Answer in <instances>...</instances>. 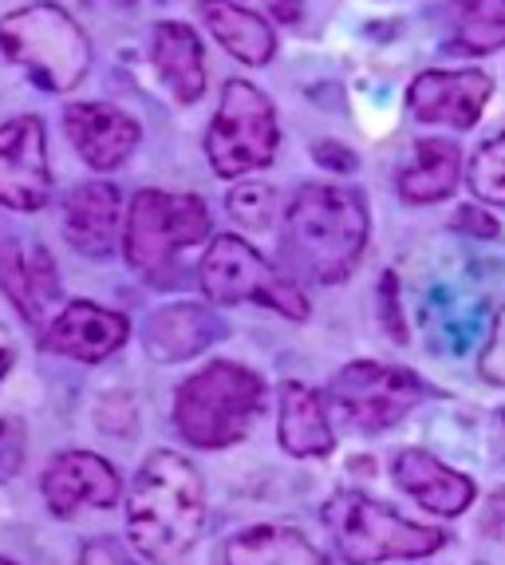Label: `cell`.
Returning a JSON list of instances; mask_svg holds the SVG:
<instances>
[{
	"instance_id": "obj_1",
	"label": "cell",
	"mask_w": 505,
	"mask_h": 565,
	"mask_svg": "<svg viewBox=\"0 0 505 565\" xmlns=\"http://www.w3.org/2000/svg\"><path fill=\"white\" fill-rule=\"evenodd\" d=\"M367 245V199L352 186L309 182L284 210L281 249L292 274L312 285H344Z\"/></svg>"
},
{
	"instance_id": "obj_2",
	"label": "cell",
	"mask_w": 505,
	"mask_h": 565,
	"mask_svg": "<svg viewBox=\"0 0 505 565\" xmlns=\"http://www.w3.org/2000/svg\"><path fill=\"white\" fill-rule=\"evenodd\" d=\"M206 526V487L179 451H154L127 490V534L139 557L170 565L186 557Z\"/></svg>"
},
{
	"instance_id": "obj_3",
	"label": "cell",
	"mask_w": 505,
	"mask_h": 565,
	"mask_svg": "<svg viewBox=\"0 0 505 565\" xmlns=\"http://www.w3.org/2000/svg\"><path fill=\"white\" fill-rule=\"evenodd\" d=\"M265 412V380L234 360H214L174 396V427L186 444L222 451L241 444Z\"/></svg>"
},
{
	"instance_id": "obj_4",
	"label": "cell",
	"mask_w": 505,
	"mask_h": 565,
	"mask_svg": "<svg viewBox=\"0 0 505 565\" xmlns=\"http://www.w3.org/2000/svg\"><path fill=\"white\" fill-rule=\"evenodd\" d=\"M0 52L40 87L67 95L84 84L92 67V40L60 4L40 0L0 20Z\"/></svg>"
},
{
	"instance_id": "obj_5",
	"label": "cell",
	"mask_w": 505,
	"mask_h": 565,
	"mask_svg": "<svg viewBox=\"0 0 505 565\" xmlns=\"http://www.w3.org/2000/svg\"><path fill=\"white\" fill-rule=\"evenodd\" d=\"M324 522L336 537V550L352 565H379L395 557H427L442 550L447 534L419 522H407L384 507L379 499H367L364 490H340L324 507Z\"/></svg>"
},
{
	"instance_id": "obj_6",
	"label": "cell",
	"mask_w": 505,
	"mask_h": 565,
	"mask_svg": "<svg viewBox=\"0 0 505 565\" xmlns=\"http://www.w3.org/2000/svg\"><path fill=\"white\" fill-rule=\"evenodd\" d=\"M209 237V206L197 194H170V190H139L127 210L122 245L127 262L150 281H170V269L182 249Z\"/></svg>"
},
{
	"instance_id": "obj_7",
	"label": "cell",
	"mask_w": 505,
	"mask_h": 565,
	"mask_svg": "<svg viewBox=\"0 0 505 565\" xmlns=\"http://www.w3.org/2000/svg\"><path fill=\"white\" fill-rule=\"evenodd\" d=\"M197 277H202V292L214 305H265L289 321H309V297L300 292V285L265 262L237 234H222L209 242Z\"/></svg>"
},
{
	"instance_id": "obj_8",
	"label": "cell",
	"mask_w": 505,
	"mask_h": 565,
	"mask_svg": "<svg viewBox=\"0 0 505 565\" xmlns=\"http://www.w3.org/2000/svg\"><path fill=\"white\" fill-rule=\"evenodd\" d=\"M277 142H281V127H277V107L269 95L253 87L249 79H229L206 131V154L214 174L241 179L253 170H265L277 159Z\"/></svg>"
},
{
	"instance_id": "obj_9",
	"label": "cell",
	"mask_w": 505,
	"mask_h": 565,
	"mask_svg": "<svg viewBox=\"0 0 505 565\" xmlns=\"http://www.w3.org/2000/svg\"><path fill=\"white\" fill-rule=\"evenodd\" d=\"M427 399V384L411 367L356 360L327 384V412L344 431H387Z\"/></svg>"
},
{
	"instance_id": "obj_10",
	"label": "cell",
	"mask_w": 505,
	"mask_h": 565,
	"mask_svg": "<svg viewBox=\"0 0 505 565\" xmlns=\"http://www.w3.org/2000/svg\"><path fill=\"white\" fill-rule=\"evenodd\" d=\"M52 199V167H47V135L36 115H17L0 127V202L9 210L47 206Z\"/></svg>"
},
{
	"instance_id": "obj_11",
	"label": "cell",
	"mask_w": 505,
	"mask_h": 565,
	"mask_svg": "<svg viewBox=\"0 0 505 565\" xmlns=\"http://www.w3.org/2000/svg\"><path fill=\"white\" fill-rule=\"evenodd\" d=\"M494 99V79L477 67L462 72H422L407 92V111L415 122H442L470 131Z\"/></svg>"
},
{
	"instance_id": "obj_12",
	"label": "cell",
	"mask_w": 505,
	"mask_h": 565,
	"mask_svg": "<svg viewBox=\"0 0 505 565\" xmlns=\"http://www.w3.org/2000/svg\"><path fill=\"white\" fill-rule=\"evenodd\" d=\"M122 494V482L107 459L92 451H64L44 475V502L56 519H72L84 507L107 510Z\"/></svg>"
},
{
	"instance_id": "obj_13",
	"label": "cell",
	"mask_w": 505,
	"mask_h": 565,
	"mask_svg": "<svg viewBox=\"0 0 505 565\" xmlns=\"http://www.w3.org/2000/svg\"><path fill=\"white\" fill-rule=\"evenodd\" d=\"M127 337H131V324L122 312L99 309L92 301H75L60 317H52L44 332V349L56 356L79 360V364H99V360L115 356L127 344Z\"/></svg>"
},
{
	"instance_id": "obj_14",
	"label": "cell",
	"mask_w": 505,
	"mask_h": 565,
	"mask_svg": "<svg viewBox=\"0 0 505 565\" xmlns=\"http://www.w3.org/2000/svg\"><path fill=\"white\" fill-rule=\"evenodd\" d=\"M64 127L79 159L92 170L119 167L139 147V122L111 104H72L64 111Z\"/></svg>"
},
{
	"instance_id": "obj_15",
	"label": "cell",
	"mask_w": 505,
	"mask_h": 565,
	"mask_svg": "<svg viewBox=\"0 0 505 565\" xmlns=\"http://www.w3.org/2000/svg\"><path fill=\"white\" fill-rule=\"evenodd\" d=\"M0 281L9 301L20 309L29 324L47 321V312L60 305V274L47 249H24L20 242H9L0 249Z\"/></svg>"
},
{
	"instance_id": "obj_16",
	"label": "cell",
	"mask_w": 505,
	"mask_h": 565,
	"mask_svg": "<svg viewBox=\"0 0 505 565\" xmlns=\"http://www.w3.org/2000/svg\"><path fill=\"white\" fill-rule=\"evenodd\" d=\"M150 60L154 72L162 76V84L174 92L179 104H197L206 95L209 72H206V52L202 40L190 24L182 20H162L154 24V40H150Z\"/></svg>"
},
{
	"instance_id": "obj_17",
	"label": "cell",
	"mask_w": 505,
	"mask_h": 565,
	"mask_svg": "<svg viewBox=\"0 0 505 565\" xmlns=\"http://www.w3.org/2000/svg\"><path fill=\"white\" fill-rule=\"evenodd\" d=\"M395 482H399L419 507L434 510V514H447V519L462 514V510L474 502V482H470L466 475L442 467L431 451H419V447H411V451H402L399 459H395Z\"/></svg>"
},
{
	"instance_id": "obj_18",
	"label": "cell",
	"mask_w": 505,
	"mask_h": 565,
	"mask_svg": "<svg viewBox=\"0 0 505 565\" xmlns=\"http://www.w3.org/2000/svg\"><path fill=\"white\" fill-rule=\"evenodd\" d=\"M119 230V190L107 182H84L67 194L64 234L84 257H107Z\"/></svg>"
},
{
	"instance_id": "obj_19",
	"label": "cell",
	"mask_w": 505,
	"mask_h": 565,
	"mask_svg": "<svg viewBox=\"0 0 505 565\" xmlns=\"http://www.w3.org/2000/svg\"><path fill=\"white\" fill-rule=\"evenodd\" d=\"M277 435H281L284 451L297 455V459H316V455H327L336 447L327 407L300 380L281 384V424H277Z\"/></svg>"
},
{
	"instance_id": "obj_20",
	"label": "cell",
	"mask_w": 505,
	"mask_h": 565,
	"mask_svg": "<svg viewBox=\"0 0 505 565\" xmlns=\"http://www.w3.org/2000/svg\"><path fill=\"white\" fill-rule=\"evenodd\" d=\"M197 12H202V20H206V29L214 32L217 44L229 56L241 60V64L265 67L272 60V52H277V32L269 29V20L241 9L234 0H202Z\"/></svg>"
},
{
	"instance_id": "obj_21",
	"label": "cell",
	"mask_w": 505,
	"mask_h": 565,
	"mask_svg": "<svg viewBox=\"0 0 505 565\" xmlns=\"http://www.w3.org/2000/svg\"><path fill=\"white\" fill-rule=\"evenodd\" d=\"M222 337V321L202 305H174L150 317L147 324V352L162 364L190 360Z\"/></svg>"
},
{
	"instance_id": "obj_22",
	"label": "cell",
	"mask_w": 505,
	"mask_h": 565,
	"mask_svg": "<svg viewBox=\"0 0 505 565\" xmlns=\"http://www.w3.org/2000/svg\"><path fill=\"white\" fill-rule=\"evenodd\" d=\"M462 174V151L454 139H422L415 142L411 162L399 170V199L402 202H442L450 190L459 186Z\"/></svg>"
},
{
	"instance_id": "obj_23",
	"label": "cell",
	"mask_w": 505,
	"mask_h": 565,
	"mask_svg": "<svg viewBox=\"0 0 505 565\" xmlns=\"http://www.w3.org/2000/svg\"><path fill=\"white\" fill-rule=\"evenodd\" d=\"M225 565H327L309 537L284 526H257L225 546Z\"/></svg>"
},
{
	"instance_id": "obj_24",
	"label": "cell",
	"mask_w": 505,
	"mask_h": 565,
	"mask_svg": "<svg viewBox=\"0 0 505 565\" xmlns=\"http://www.w3.org/2000/svg\"><path fill=\"white\" fill-rule=\"evenodd\" d=\"M462 24L454 47L462 56H490L505 47V0H459Z\"/></svg>"
},
{
	"instance_id": "obj_25",
	"label": "cell",
	"mask_w": 505,
	"mask_h": 565,
	"mask_svg": "<svg viewBox=\"0 0 505 565\" xmlns=\"http://www.w3.org/2000/svg\"><path fill=\"white\" fill-rule=\"evenodd\" d=\"M466 179H470V190H474L482 202L505 206V131L477 147V154L470 159Z\"/></svg>"
},
{
	"instance_id": "obj_26",
	"label": "cell",
	"mask_w": 505,
	"mask_h": 565,
	"mask_svg": "<svg viewBox=\"0 0 505 565\" xmlns=\"http://www.w3.org/2000/svg\"><path fill=\"white\" fill-rule=\"evenodd\" d=\"M272 206H277L272 186H261V182H245V186L229 190V214H234V222L245 230H269Z\"/></svg>"
},
{
	"instance_id": "obj_27",
	"label": "cell",
	"mask_w": 505,
	"mask_h": 565,
	"mask_svg": "<svg viewBox=\"0 0 505 565\" xmlns=\"http://www.w3.org/2000/svg\"><path fill=\"white\" fill-rule=\"evenodd\" d=\"M20 467H24V424L4 415L0 419V479H12Z\"/></svg>"
},
{
	"instance_id": "obj_28",
	"label": "cell",
	"mask_w": 505,
	"mask_h": 565,
	"mask_svg": "<svg viewBox=\"0 0 505 565\" xmlns=\"http://www.w3.org/2000/svg\"><path fill=\"white\" fill-rule=\"evenodd\" d=\"M477 367H482L486 384L505 387V309L497 312L494 332H490V344H486V352H482V364Z\"/></svg>"
},
{
	"instance_id": "obj_29",
	"label": "cell",
	"mask_w": 505,
	"mask_h": 565,
	"mask_svg": "<svg viewBox=\"0 0 505 565\" xmlns=\"http://www.w3.org/2000/svg\"><path fill=\"white\" fill-rule=\"evenodd\" d=\"M79 565H139L115 537H92L79 554Z\"/></svg>"
},
{
	"instance_id": "obj_30",
	"label": "cell",
	"mask_w": 505,
	"mask_h": 565,
	"mask_svg": "<svg viewBox=\"0 0 505 565\" xmlns=\"http://www.w3.org/2000/svg\"><path fill=\"white\" fill-rule=\"evenodd\" d=\"M454 230L462 234H474V237H497V217L490 210H477V206H459V214L450 217Z\"/></svg>"
},
{
	"instance_id": "obj_31",
	"label": "cell",
	"mask_w": 505,
	"mask_h": 565,
	"mask_svg": "<svg viewBox=\"0 0 505 565\" xmlns=\"http://www.w3.org/2000/svg\"><path fill=\"white\" fill-rule=\"evenodd\" d=\"M395 274H384V289H379V297H384V324L387 332H391L395 340H407V329H402V317H399V289H395Z\"/></svg>"
},
{
	"instance_id": "obj_32",
	"label": "cell",
	"mask_w": 505,
	"mask_h": 565,
	"mask_svg": "<svg viewBox=\"0 0 505 565\" xmlns=\"http://www.w3.org/2000/svg\"><path fill=\"white\" fill-rule=\"evenodd\" d=\"M312 154H316L320 167L340 170V174H352V170H356V154L347 151V147H340V142H316Z\"/></svg>"
},
{
	"instance_id": "obj_33",
	"label": "cell",
	"mask_w": 505,
	"mask_h": 565,
	"mask_svg": "<svg viewBox=\"0 0 505 565\" xmlns=\"http://www.w3.org/2000/svg\"><path fill=\"white\" fill-rule=\"evenodd\" d=\"M482 530H486L490 537H497V542H505V490L490 502L486 519H482Z\"/></svg>"
},
{
	"instance_id": "obj_34",
	"label": "cell",
	"mask_w": 505,
	"mask_h": 565,
	"mask_svg": "<svg viewBox=\"0 0 505 565\" xmlns=\"http://www.w3.org/2000/svg\"><path fill=\"white\" fill-rule=\"evenodd\" d=\"M12 364H17V337L9 332V324L0 321V380L9 376Z\"/></svg>"
},
{
	"instance_id": "obj_35",
	"label": "cell",
	"mask_w": 505,
	"mask_h": 565,
	"mask_svg": "<svg viewBox=\"0 0 505 565\" xmlns=\"http://www.w3.org/2000/svg\"><path fill=\"white\" fill-rule=\"evenodd\" d=\"M272 12H277L284 24H292V20L300 17V0H272Z\"/></svg>"
},
{
	"instance_id": "obj_36",
	"label": "cell",
	"mask_w": 505,
	"mask_h": 565,
	"mask_svg": "<svg viewBox=\"0 0 505 565\" xmlns=\"http://www.w3.org/2000/svg\"><path fill=\"white\" fill-rule=\"evenodd\" d=\"M111 4H119V9H131L135 0H111Z\"/></svg>"
},
{
	"instance_id": "obj_37",
	"label": "cell",
	"mask_w": 505,
	"mask_h": 565,
	"mask_svg": "<svg viewBox=\"0 0 505 565\" xmlns=\"http://www.w3.org/2000/svg\"><path fill=\"white\" fill-rule=\"evenodd\" d=\"M0 565H12V562H4V557H0Z\"/></svg>"
},
{
	"instance_id": "obj_38",
	"label": "cell",
	"mask_w": 505,
	"mask_h": 565,
	"mask_svg": "<svg viewBox=\"0 0 505 565\" xmlns=\"http://www.w3.org/2000/svg\"><path fill=\"white\" fill-rule=\"evenodd\" d=\"M502 424H505V407H502Z\"/></svg>"
}]
</instances>
